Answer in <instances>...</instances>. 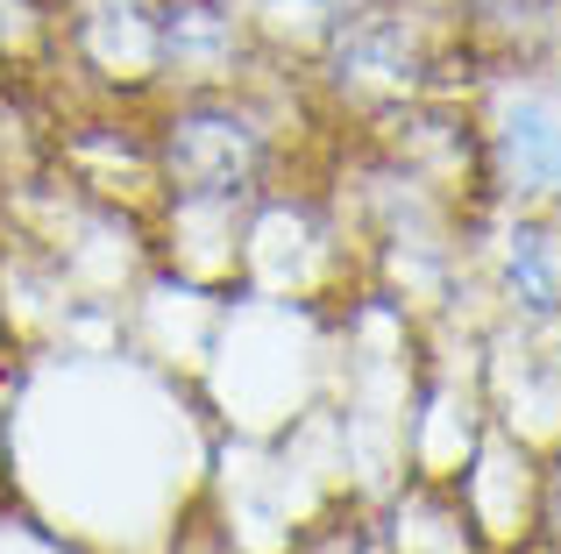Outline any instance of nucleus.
I'll return each mask as SVG.
<instances>
[{"instance_id": "39448f33", "label": "nucleus", "mask_w": 561, "mask_h": 554, "mask_svg": "<svg viewBox=\"0 0 561 554\" xmlns=\"http://www.w3.org/2000/svg\"><path fill=\"white\" fill-rule=\"evenodd\" d=\"M8 441H14V356L0 348V484H8Z\"/></svg>"}, {"instance_id": "f03ea898", "label": "nucleus", "mask_w": 561, "mask_h": 554, "mask_svg": "<svg viewBox=\"0 0 561 554\" xmlns=\"http://www.w3.org/2000/svg\"><path fill=\"white\" fill-rule=\"evenodd\" d=\"M497 291L526 320H561V207L512 213L497 242Z\"/></svg>"}, {"instance_id": "f257e3e1", "label": "nucleus", "mask_w": 561, "mask_h": 554, "mask_svg": "<svg viewBox=\"0 0 561 554\" xmlns=\"http://www.w3.org/2000/svg\"><path fill=\"white\" fill-rule=\"evenodd\" d=\"M477 164L512 213L561 207V85L526 71L497 85L491 107L477 114Z\"/></svg>"}, {"instance_id": "7ed1b4c3", "label": "nucleus", "mask_w": 561, "mask_h": 554, "mask_svg": "<svg viewBox=\"0 0 561 554\" xmlns=\"http://www.w3.org/2000/svg\"><path fill=\"white\" fill-rule=\"evenodd\" d=\"M0 554H93V547L71 541L65 527H50L43 512H28L22 498L0 490Z\"/></svg>"}, {"instance_id": "20e7f679", "label": "nucleus", "mask_w": 561, "mask_h": 554, "mask_svg": "<svg viewBox=\"0 0 561 554\" xmlns=\"http://www.w3.org/2000/svg\"><path fill=\"white\" fill-rule=\"evenodd\" d=\"M50 0H0V71L14 65V57H28L43 36H50Z\"/></svg>"}, {"instance_id": "423d86ee", "label": "nucleus", "mask_w": 561, "mask_h": 554, "mask_svg": "<svg viewBox=\"0 0 561 554\" xmlns=\"http://www.w3.org/2000/svg\"><path fill=\"white\" fill-rule=\"evenodd\" d=\"M0 348H14V342H8V313H0Z\"/></svg>"}]
</instances>
